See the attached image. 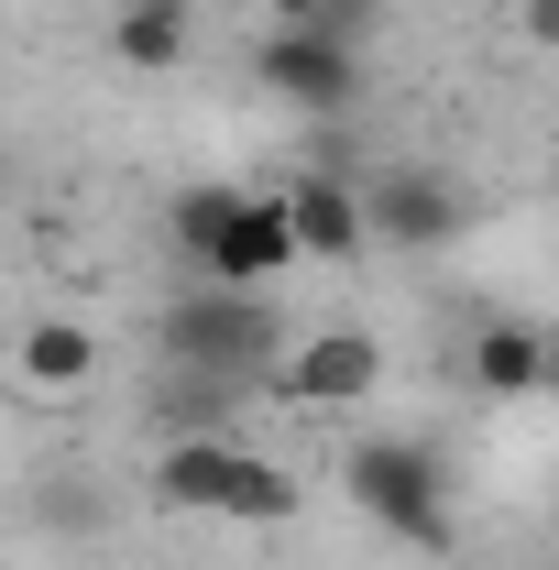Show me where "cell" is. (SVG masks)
Segmentation results:
<instances>
[{"mask_svg":"<svg viewBox=\"0 0 559 570\" xmlns=\"http://www.w3.org/2000/svg\"><path fill=\"white\" fill-rule=\"evenodd\" d=\"M516 22H527V45H559V0H527Z\"/></svg>","mask_w":559,"mask_h":570,"instance_id":"cell-14","label":"cell"},{"mask_svg":"<svg viewBox=\"0 0 559 570\" xmlns=\"http://www.w3.org/2000/svg\"><path fill=\"white\" fill-rule=\"evenodd\" d=\"M461 373H472L483 395H504V406H516V395H549V330H538V318H483L472 352H461Z\"/></svg>","mask_w":559,"mask_h":570,"instance_id":"cell-9","label":"cell"},{"mask_svg":"<svg viewBox=\"0 0 559 570\" xmlns=\"http://www.w3.org/2000/svg\"><path fill=\"white\" fill-rule=\"evenodd\" d=\"M154 504H176V515H231V527H285V515H296V472L264 461V450H242V439H219V428H176V439L154 450Z\"/></svg>","mask_w":559,"mask_h":570,"instance_id":"cell-1","label":"cell"},{"mask_svg":"<svg viewBox=\"0 0 559 570\" xmlns=\"http://www.w3.org/2000/svg\"><path fill=\"white\" fill-rule=\"evenodd\" d=\"M549 395H559V330H549Z\"/></svg>","mask_w":559,"mask_h":570,"instance_id":"cell-15","label":"cell"},{"mask_svg":"<svg viewBox=\"0 0 559 570\" xmlns=\"http://www.w3.org/2000/svg\"><path fill=\"white\" fill-rule=\"evenodd\" d=\"M11 373H22L33 395H77V384L99 373V330H77V318H33V330L11 341Z\"/></svg>","mask_w":559,"mask_h":570,"instance_id":"cell-10","label":"cell"},{"mask_svg":"<svg viewBox=\"0 0 559 570\" xmlns=\"http://www.w3.org/2000/svg\"><path fill=\"white\" fill-rule=\"evenodd\" d=\"M351 504L395 538V549H418V560H450L461 549V515H450V461L439 450H418V439H362L341 461Z\"/></svg>","mask_w":559,"mask_h":570,"instance_id":"cell-3","label":"cell"},{"mask_svg":"<svg viewBox=\"0 0 559 570\" xmlns=\"http://www.w3.org/2000/svg\"><path fill=\"white\" fill-rule=\"evenodd\" d=\"M187 45H198V11H187V0H121V11H110V56L143 67V77H165Z\"/></svg>","mask_w":559,"mask_h":570,"instance_id":"cell-11","label":"cell"},{"mask_svg":"<svg viewBox=\"0 0 559 570\" xmlns=\"http://www.w3.org/2000/svg\"><path fill=\"white\" fill-rule=\"evenodd\" d=\"M253 77H264V99H285V110H351V99H362L351 11H341V22H296V33H264V45H253Z\"/></svg>","mask_w":559,"mask_h":570,"instance_id":"cell-4","label":"cell"},{"mask_svg":"<svg viewBox=\"0 0 559 570\" xmlns=\"http://www.w3.org/2000/svg\"><path fill=\"white\" fill-rule=\"evenodd\" d=\"M231 209H242V187H176V209H165V230H176V253L198 264V253L219 242V219H231Z\"/></svg>","mask_w":559,"mask_h":570,"instance_id":"cell-12","label":"cell"},{"mask_svg":"<svg viewBox=\"0 0 559 570\" xmlns=\"http://www.w3.org/2000/svg\"><path fill=\"white\" fill-rule=\"evenodd\" d=\"M384 384V341L373 330H318V341H296L275 373V395L285 406H362Z\"/></svg>","mask_w":559,"mask_h":570,"instance_id":"cell-7","label":"cell"},{"mask_svg":"<svg viewBox=\"0 0 559 570\" xmlns=\"http://www.w3.org/2000/svg\"><path fill=\"white\" fill-rule=\"evenodd\" d=\"M275 275H296V219H285V198L275 187H242V209L219 219V242L198 253V285H264Z\"/></svg>","mask_w":559,"mask_h":570,"instance_id":"cell-5","label":"cell"},{"mask_svg":"<svg viewBox=\"0 0 559 570\" xmlns=\"http://www.w3.org/2000/svg\"><path fill=\"white\" fill-rule=\"evenodd\" d=\"M362 230L395 242V253H439V242L461 230V187H450L439 165H395V176L362 187Z\"/></svg>","mask_w":559,"mask_h":570,"instance_id":"cell-6","label":"cell"},{"mask_svg":"<svg viewBox=\"0 0 559 570\" xmlns=\"http://www.w3.org/2000/svg\"><path fill=\"white\" fill-rule=\"evenodd\" d=\"M264 11V33H296V22H341L351 0H253Z\"/></svg>","mask_w":559,"mask_h":570,"instance_id":"cell-13","label":"cell"},{"mask_svg":"<svg viewBox=\"0 0 559 570\" xmlns=\"http://www.w3.org/2000/svg\"><path fill=\"white\" fill-rule=\"evenodd\" d=\"M285 219H296V264H351L373 230H362V187L351 176H296V187H275Z\"/></svg>","mask_w":559,"mask_h":570,"instance_id":"cell-8","label":"cell"},{"mask_svg":"<svg viewBox=\"0 0 559 570\" xmlns=\"http://www.w3.org/2000/svg\"><path fill=\"white\" fill-rule=\"evenodd\" d=\"M154 352H165V373L253 384V373H275V307L253 285H187L154 307Z\"/></svg>","mask_w":559,"mask_h":570,"instance_id":"cell-2","label":"cell"}]
</instances>
